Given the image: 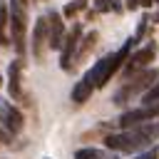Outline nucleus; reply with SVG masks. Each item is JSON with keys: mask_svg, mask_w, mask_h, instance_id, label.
Here are the masks:
<instances>
[{"mask_svg": "<svg viewBox=\"0 0 159 159\" xmlns=\"http://www.w3.org/2000/svg\"><path fill=\"white\" fill-rule=\"evenodd\" d=\"M157 137H159V119L142 122L119 134H109V137H104V144H107V149H114V152H139V149L149 147Z\"/></svg>", "mask_w": 159, "mask_h": 159, "instance_id": "f257e3e1", "label": "nucleus"}, {"mask_svg": "<svg viewBox=\"0 0 159 159\" xmlns=\"http://www.w3.org/2000/svg\"><path fill=\"white\" fill-rule=\"evenodd\" d=\"M134 42H137V37H129V40H127V42H124L114 55L102 57V60H99L89 72H84V75L92 80V84H94V87H104V84L109 82V77L122 67V62H127V60H129V50H132V45H134Z\"/></svg>", "mask_w": 159, "mask_h": 159, "instance_id": "f03ea898", "label": "nucleus"}, {"mask_svg": "<svg viewBox=\"0 0 159 159\" xmlns=\"http://www.w3.org/2000/svg\"><path fill=\"white\" fill-rule=\"evenodd\" d=\"M157 70H144L142 75H134V82L132 84H124L119 92H114V97H112V102L114 104H124V102H129L137 92H142V89H152L154 87V82H157Z\"/></svg>", "mask_w": 159, "mask_h": 159, "instance_id": "7ed1b4c3", "label": "nucleus"}, {"mask_svg": "<svg viewBox=\"0 0 159 159\" xmlns=\"http://www.w3.org/2000/svg\"><path fill=\"white\" fill-rule=\"evenodd\" d=\"M22 114L20 109H15L12 104L0 99V139H10L12 134H17L22 129Z\"/></svg>", "mask_w": 159, "mask_h": 159, "instance_id": "20e7f679", "label": "nucleus"}, {"mask_svg": "<svg viewBox=\"0 0 159 159\" xmlns=\"http://www.w3.org/2000/svg\"><path fill=\"white\" fill-rule=\"evenodd\" d=\"M82 42V25L80 22H75L72 25V30L65 35V42H62V50H60V65H62V70H70L72 67V55H75V50H77V45Z\"/></svg>", "mask_w": 159, "mask_h": 159, "instance_id": "39448f33", "label": "nucleus"}, {"mask_svg": "<svg viewBox=\"0 0 159 159\" xmlns=\"http://www.w3.org/2000/svg\"><path fill=\"white\" fill-rule=\"evenodd\" d=\"M47 32H50V47L52 50H62V42H65V22H62V15L60 12H47Z\"/></svg>", "mask_w": 159, "mask_h": 159, "instance_id": "423d86ee", "label": "nucleus"}, {"mask_svg": "<svg viewBox=\"0 0 159 159\" xmlns=\"http://www.w3.org/2000/svg\"><path fill=\"white\" fill-rule=\"evenodd\" d=\"M45 45H50V32H47V17H37L32 27V52L37 60L45 55Z\"/></svg>", "mask_w": 159, "mask_h": 159, "instance_id": "0eeeda50", "label": "nucleus"}, {"mask_svg": "<svg viewBox=\"0 0 159 159\" xmlns=\"http://www.w3.org/2000/svg\"><path fill=\"white\" fill-rule=\"evenodd\" d=\"M154 55H157V45L152 42V45H147V47H142V50H137L129 60H127V67H129V72H137V70H142V67H147L152 60H154Z\"/></svg>", "mask_w": 159, "mask_h": 159, "instance_id": "6e6552de", "label": "nucleus"}, {"mask_svg": "<svg viewBox=\"0 0 159 159\" xmlns=\"http://www.w3.org/2000/svg\"><path fill=\"white\" fill-rule=\"evenodd\" d=\"M7 89H10V97L12 99H25L22 89H20V60H12L10 62V72H7Z\"/></svg>", "mask_w": 159, "mask_h": 159, "instance_id": "1a4fd4ad", "label": "nucleus"}, {"mask_svg": "<svg viewBox=\"0 0 159 159\" xmlns=\"http://www.w3.org/2000/svg\"><path fill=\"white\" fill-rule=\"evenodd\" d=\"M92 89H94V84H92V80L84 75V77L75 84V89H72V102H77V104L87 102V99L92 97Z\"/></svg>", "mask_w": 159, "mask_h": 159, "instance_id": "9d476101", "label": "nucleus"}, {"mask_svg": "<svg viewBox=\"0 0 159 159\" xmlns=\"http://www.w3.org/2000/svg\"><path fill=\"white\" fill-rule=\"evenodd\" d=\"M7 25H10V7H7V0H0V45L10 42V37L5 35Z\"/></svg>", "mask_w": 159, "mask_h": 159, "instance_id": "9b49d317", "label": "nucleus"}, {"mask_svg": "<svg viewBox=\"0 0 159 159\" xmlns=\"http://www.w3.org/2000/svg\"><path fill=\"white\" fill-rule=\"evenodd\" d=\"M75 159H109V154L102 149H94V147H82L75 152Z\"/></svg>", "mask_w": 159, "mask_h": 159, "instance_id": "f8f14e48", "label": "nucleus"}, {"mask_svg": "<svg viewBox=\"0 0 159 159\" xmlns=\"http://www.w3.org/2000/svg\"><path fill=\"white\" fill-rule=\"evenodd\" d=\"M94 40H97V32L92 30L89 35H84V40H82V45H80V50H77V57H84L92 47H94Z\"/></svg>", "mask_w": 159, "mask_h": 159, "instance_id": "ddd939ff", "label": "nucleus"}, {"mask_svg": "<svg viewBox=\"0 0 159 159\" xmlns=\"http://www.w3.org/2000/svg\"><path fill=\"white\" fill-rule=\"evenodd\" d=\"M142 102H144V104H157V102H159V80L154 82V87H152V89H147V92H144Z\"/></svg>", "mask_w": 159, "mask_h": 159, "instance_id": "4468645a", "label": "nucleus"}, {"mask_svg": "<svg viewBox=\"0 0 159 159\" xmlns=\"http://www.w3.org/2000/svg\"><path fill=\"white\" fill-rule=\"evenodd\" d=\"M82 5H84V2H75V5H72V2H70V5H67V7H65V17H72V15H75V12H77V10H80V7H82Z\"/></svg>", "mask_w": 159, "mask_h": 159, "instance_id": "2eb2a0df", "label": "nucleus"}, {"mask_svg": "<svg viewBox=\"0 0 159 159\" xmlns=\"http://www.w3.org/2000/svg\"><path fill=\"white\" fill-rule=\"evenodd\" d=\"M147 22H149V17H142V20H139V27H137V35H134V37H142V35H144Z\"/></svg>", "mask_w": 159, "mask_h": 159, "instance_id": "dca6fc26", "label": "nucleus"}, {"mask_svg": "<svg viewBox=\"0 0 159 159\" xmlns=\"http://www.w3.org/2000/svg\"><path fill=\"white\" fill-rule=\"evenodd\" d=\"M134 159H157V149H152V152H144V154H137Z\"/></svg>", "mask_w": 159, "mask_h": 159, "instance_id": "f3484780", "label": "nucleus"}, {"mask_svg": "<svg viewBox=\"0 0 159 159\" xmlns=\"http://www.w3.org/2000/svg\"><path fill=\"white\" fill-rule=\"evenodd\" d=\"M107 2H109V0H97V7H99V10H109Z\"/></svg>", "mask_w": 159, "mask_h": 159, "instance_id": "a211bd4d", "label": "nucleus"}, {"mask_svg": "<svg viewBox=\"0 0 159 159\" xmlns=\"http://www.w3.org/2000/svg\"><path fill=\"white\" fill-rule=\"evenodd\" d=\"M154 2H159V0H154Z\"/></svg>", "mask_w": 159, "mask_h": 159, "instance_id": "6ab92c4d", "label": "nucleus"}, {"mask_svg": "<svg viewBox=\"0 0 159 159\" xmlns=\"http://www.w3.org/2000/svg\"><path fill=\"white\" fill-rule=\"evenodd\" d=\"M80 2H82V0H80Z\"/></svg>", "mask_w": 159, "mask_h": 159, "instance_id": "aec40b11", "label": "nucleus"}]
</instances>
